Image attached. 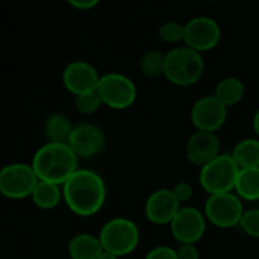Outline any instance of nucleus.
<instances>
[{
    "instance_id": "f257e3e1",
    "label": "nucleus",
    "mask_w": 259,
    "mask_h": 259,
    "mask_svg": "<svg viewBox=\"0 0 259 259\" xmlns=\"http://www.w3.org/2000/svg\"><path fill=\"white\" fill-rule=\"evenodd\" d=\"M64 202L71 212L82 217L97 214L106 200V185L100 175L90 168H79L62 185Z\"/></svg>"
},
{
    "instance_id": "f03ea898",
    "label": "nucleus",
    "mask_w": 259,
    "mask_h": 259,
    "mask_svg": "<svg viewBox=\"0 0 259 259\" xmlns=\"http://www.w3.org/2000/svg\"><path fill=\"white\" fill-rule=\"evenodd\" d=\"M77 155L68 143L42 144L32 158V167L39 181L64 185L77 170Z\"/></svg>"
},
{
    "instance_id": "7ed1b4c3",
    "label": "nucleus",
    "mask_w": 259,
    "mask_h": 259,
    "mask_svg": "<svg viewBox=\"0 0 259 259\" xmlns=\"http://www.w3.org/2000/svg\"><path fill=\"white\" fill-rule=\"evenodd\" d=\"M205 71V61L200 52L188 46L171 49L165 55L164 76L175 85L188 87L194 85Z\"/></svg>"
},
{
    "instance_id": "20e7f679",
    "label": "nucleus",
    "mask_w": 259,
    "mask_h": 259,
    "mask_svg": "<svg viewBox=\"0 0 259 259\" xmlns=\"http://www.w3.org/2000/svg\"><path fill=\"white\" fill-rule=\"evenodd\" d=\"M240 170L241 168L231 153H220L215 159L200 168L199 182L209 196L232 193L235 190Z\"/></svg>"
},
{
    "instance_id": "39448f33",
    "label": "nucleus",
    "mask_w": 259,
    "mask_h": 259,
    "mask_svg": "<svg viewBox=\"0 0 259 259\" xmlns=\"http://www.w3.org/2000/svg\"><path fill=\"white\" fill-rule=\"evenodd\" d=\"M103 250L114 255L126 256L132 253L140 243L138 226L126 217H114L106 222L99 234Z\"/></svg>"
},
{
    "instance_id": "423d86ee",
    "label": "nucleus",
    "mask_w": 259,
    "mask_h": 259,
    "mask_svg": "<svg viewBox=\"0 0 259 259\" xmlns=\"http://www.w3.org/2000/svg\"><path fill=\"white\" fill-rule=\"evenodd\" d=\"M38 181L32 164L12 162L0 171V193L12 200L26 199L32 196Z\"/></svg>"
},
{
    "instance_id": "0eeeda50",
    "label": "nucleus",
    "mask_w": 259,
    "mask_h": 259,
    "mask_svg": "<svg viewBox=\"0 0 259 259\" xmlns=\"http://www.w3.org/2000/svg\"><path fill=\"white\" fill-rule=\"evenodd\" d=\"M203 214L208 222L219 228H234L240 226L244 214V206L241 199L232 193H220L208 196L203 208Z\"/></svg>"
},
{
    "instance_id": "6e6552de",
    "label": "nucleus",
    "mask_w": 259,
    "mask_h": 259,
    "mask_svg": "<svg viewBox=\"0 0 259 259\" xmlns=\"http://www.w3.org/2000/svg\"><path fill=\"white\" fill-rule=\"evenodd\" d=\"M97 93L103 105L112 109H126L134 105L137 99L135 82L123 73H106L102 74Z\"/></svg>"
},
{
    "instance_id": "1a4fd4ad",
    "label": "nucleus",
    "mask_w": 259,
    "mask_h": 259,
    "mask_svg": "<svg viewBox=\"0 0 259 259\" xmlns=\"http://www.w3.org/2000/svg\"><path fill=\"white\" fill-rule=\"evenodd\" d=\"M171 235L181 244H196L206 231V217L194 206H182L170 223Z\"/></svg>"
},
{
    "instance_id": "9d476101",
    "label": "nucleus",
    "mask_w": 259,
    "mask_h": 259,
    "mask_svg": "<svg viewBox=\"0 0 259 259\" xmlns=\"http://www.w3.org/2000/svg\"><path fill=\"white\" fill-rule=\"evenodd\" d=\"M222 38L220 24L206 15H199L185 23V46L196 52H208L214 49Z\"/></svg>"
},
{
    "instance_id": "9b49d317",
    "label": "nucleus",
    "mask_w": 259,
    "mask_h": 259,
    "mask_svg": "<svg viewBox=\"0 0 259 259\" xmlns=\"http://www.w3.org/2000/svg\"><path fill=\"white\" fill-rule=\"evenodd\" d=\"M228 118V106L214 94L197 99L191 108V121L197 131L217 132Z\"/></svg>"
},
{
    "instance_id": "f8f14e48",
    "label": "nucleus",
    "mask_w": 259,
    "mask_h": 259,
    "mask_svg": "<svg viewBox=\"0 0 259 259\" xmlns=\"http://www.w3.org/2000/svg\"><path fill=\"white\" fill-rule=\"evenodd\" d=\"M100 77L102 74H99L97 68L91 62L82 59L71 61L62 71V83L74 97L97 91Z\"/></svg>"
},
{
    "instance_id": "ddd939ff",
    "label": "nucleus",
    "mask_w": 259,
    "mask_h": 259,
    "mask_svg": "<svg viewBox=\"0 0 259 259\" xmlns=\"http://www.w3.org/2000/svg\"><path fill=\"white\" fill-rule=\"evenodd\" d=\"M181 202L170 188L153 191L144 205V212L149 222L155 225H170L181 209Z\"/></svg>"
},
{
    "instance_id": "4468645a",
    "label": "nucleus",
    "mask_w": 259,
    "mask_h": 259,
    "mask_svg": "<svg viewBox=\"0 0 259 259\" xmlns=\"http://www.w3.org/2000/svg\"><path fill=\"white\" fill-rule=\"evenodd\" d=\"M67 143L77 156L91 158L103 150L106 138L99 126L91 123H82L73 127Z\"/></svg>"
},
{
    "instance_id": "2eb2a0df",
    "label": "nucleus",
    "mask_w": 259,
    "mask_h": 259,
    "mask_svg": "<svg viewBox=\"0 0 259 259\" xmlns=\"http://www.w3.org/2000/svg\"><path fill=\"white\" fill-rule=\"evenodd\" d=\"M220 147L222 143L215 132L196 131L187 141L185 153L190 162L202 168L220 155Z\"/></svg>"
},
{
    "instance_id": "dca6fc26",
    "label": "nucleus",
    "mask_w": 259,
    "mask_h": 259,
    "mask_svg": "<svg viewBox=\"0 0 259 259\" xmlns=\"http://www.w3.org/2000/svg\"><path fill=\"white\" fill-rule=\"evenodd\" d=\"M67 250L71 259H97L103 246L100 238L93 234H77L70 240Z\"/></svg>"
},
{
    "instance_id": "f3484780",
    "label": "nucleus",
    "mask_w": 259,
    "mask_h": 259,
    "mask_svg": "<svg viewBox=\"0 0 259 259\" xmlns=\"http://www.w3.org/2000/svg\"><path fill=\"white\" fill-rule=\"evenodd\" d=\"M30 199L33 205L39 209H53L59 205L61 199H64L62 187L52 182L38 181Z\"/></svg>"
},
{
    "instance_id": "a211bd4d",
    "label": "nucleus",
    "mask_w": 259,
    "mask_h": 259,
    "mask_svg": "<svg viewBox=\"0 0 259 259\" xmlns=\"http://www.w3.org/2000/svg\"><path fill=\"white\" fill-rule=\"evenodd\" d=\"M244 93H246L244 82L241 79H238V77L229 76V77L222 79L217 83L214 96L222 103H225L226 106H234V105H237V103H240L243 100Z\"/></svg>"
},
{
    "instance_id": "6ab92c4d",
    "label": "nucleus",
    "mask_w": 259,
    "mask_h": 259,
    "mask_svg": "<svg viewBox=\"0 0 259 259\" xmlns=\"http://www.w3.org/2000/svg\"><path fill=\"white\" fill-rule=\"evenodd\" d=\"M73 127L70 118L59 112L49 115L44 121V134L50 143H67Z\"/></svg>"
},
{
    "instance_id": "aec40b11",
    "label": "nucleus",
    "mask_w": 259,
    "mask_h": 259,
    "mask_svg": "<svg viewBox=\"0 0 259 259\" xmlns=\"http://www.w3.org/2000/svg\"><path fill=\"white\" fill-rule=\"evenodd\" d=\"M231 155L240 168H256L259 167V140L244 138L238 141Z\"/></svg>"
},
{
    "instance_id": "412c9836",
    "label": "nucleus",
    "mask_w": 259,
    "mask_h": 259,
    "mask_svg": "<svg viewBox=\"0 0 259 259\" xmlns=\"http://www.w3.org/2000/svg\"><path fill=\"white\" fill-rule=\"evenodd\" d=\"M234 191L240 199L249 202L259 200V167L241 168Z\"/></svg>"
},
{
    "instance_id": "4be33fe9",
    "label": "nucleus",
    "mask_w": 259,
    "mask_h": 259,
    "mask_svg": "<svg viewBox=\"0 0 259 259\" xmlns=\"http://www.w3.org/2000/svg\"><path fill=\"white\" fill-rule=\"evenodd\" d=\"M165 55L159 50L150 49L143 53L140 59V70L147 77H158L164 76L165 73Z\"/></svg>"
},
{
    "instance_id": "5701e85b",
    "label": "nucleus",
    "mask_w": 259,
    "mask_h": 259,
    "mask_svg": "<svg viewBox=\"0 0 259 259\" xmlns=\"http://www.w3.org/2000/svg\"><path fill=\"white\" fill-rule=\"evenodd\" d=\"M158 36L165 42H179L185 39V24L179 21H165L158 29Z\"/></svg>"
},
{
    "instance_id": "b1692460",
    "label": "nucleus",
    "mask_w": 259,
    "mask_h": 259,
    "mask_svg": "<svg viewBox=\"0 0 259 259\" xmlns=\"http://www.w3.org/2000/svg\"><path fill=\"white\" fill-rule=\"evenodd\" d=\"M103 105L100 96L97 91H93V93H87V94H80V96H76L74 97V106L76 109L80 112V114H85V115H90V114H94L96 111H99V108Z\"/></svg>"
},
{
    "instance_id": "393cba45",
    "label": "nucleus",
    "mask_w": 259,
    "mask_h": 259,
    "mask_svg": "<svg viewBox=\"0 0 259 259\" xmlns=\"http://www.w3.org/2000/svg\"><path fill=\"white\" fill-rule=\"evenodd\" d=\"M240 228L247 235L259 238V209H247L243 214V219L240 222Z\"/></svg>"
},
{
    "instance_id": "a878e982",
    "label": "nucleus",
    "mask_w": 259,
    "mask_h": 259,
    "mask_svg": "<svg viewBox=\"0 0 259 259\" xmlns=\"http://www.w3.org/2000/svg\"><path fill=\"white\" fill-rule=\"evenodd\" d=\"M144 259H178L176 250L168 246H158L153 247Z\"/></svg>"
},
{
    "instance_id": "bb28decb",
    "label": "nucleus",
    "mask_w": 259,
    "mask_h": 259,
    "mask_svg": "<svg viewBox=\"0 0 259 259\" xmlns=\"http://www.w3.org/2000/svg\"><path fill=\"white\" fill-rule=\"evenodd\" d=\"M171 190H173L175 196L178 197V200H179L181 203L188 202V200L193 197V185H191L190 182H179V184H176Z\"/></svg>"
},
{
    "instance_id": "cd10ccee",
    "label": "nucleus",
    "mask_w": 259,
    "mask_h": 259,
    "mask_svg": "<svg viewBox=\"0 0 259 259\" xmlns=\"http://www.w3.org/2000/svg\"><path fill=\"white\" fill-rule=\"evenodd\" d=\"M178 259H200L196 244H181L176 250Z\"/></svg>"
},
{
    "instance_id": "c85d7f7f",
    "label": "nucleus",
    "mask_w": 259,
    "mask_h": 259,
    "mask_svg": "<svg viewBox=\"0 0 259 259\" xmlns=\"http://www.w3.org/2000/svg\"><path fill=\"white\" fill-rule=\"evenodd\" d=\"M68 3L76 9H91L99 5V0H70Z\"/></svg>"
},
{
    "instance_id": "c756f323",
    "label": "nucleus",
    "mask_w": 259,
    "mask_h": 259,
    "mask_svg": "<svg viewBox=\"0 0 259 259\" xmlns=\"http://www.w3.org/2000/svg\"><path fill=\"white\" fill-rule=\"evenodd\" d=\"M97 259H118L117 255H114V253H111V252H106V250H103L102 253H100V256Z\"/></svg>"
},
{
    "instance_id": "7c9ffc66",
    "label": "nucleus",
    "mask_w": 259,
    "mask_h": 259,
    "mask_svg": "<svg viewBox=\"0 0 259 259\" xmlns=\"http://www.w3.org/2000/svg\"><path fill=\"white\" fill-rule=\"evenodd\" d=\"M253 129H255V132L259 135V108L258 111L255 112V115H253Z\"/></svg>"
}]
</instances>
